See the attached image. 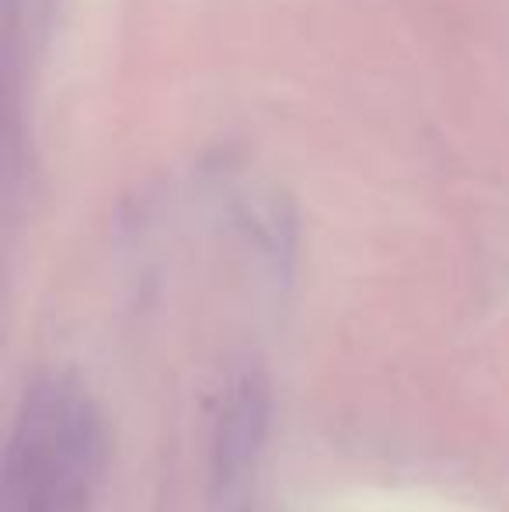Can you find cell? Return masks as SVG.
Segmentation results:
<instances>
[{
	"label": "cell",
	"instance_id": "1",
	"mask_svg": "<svg viewBox=\"0 0 509 512\" xmlns=\"http://www.w3.org/2000/svg\"><path fill=\"white\" fill-rule=\"evenodd\" d=\"M105 467L95 401L74 380H42L28 391L7 446V492L18 512H84Z\"/></svg>",
	"mask_w": 509,
	"mask_h": 512
},
{
	"label": "cell",
	"instance_id": "2",
	"mask_svg": "<svg viewBox=\"0 0 509 512\" xmlns=\"http://www.w3.org/2000/svg\"><path fill=\"white\" fill-rule=\"evenodd\" d=\"M269 432V384L258 370H245L227 387L213 429V471L220 488H234L255 467Z\"/></svg>",
	"mask_w": 509,
	"mask_h": 512
}]
</instances>
